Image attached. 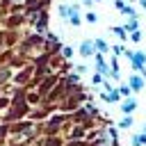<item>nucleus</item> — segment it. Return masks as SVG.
Listing matches in <instances>:
<instances>
[{
  "label": "nucleus",
  "instance_id": "obj_29",
  "mask_svg": "<svg viewBox=\"0 0 146 146\" xmlns=\"http://www.w3.org/2000/svg\"><path fill=\"white\" fill-rule=\"evenodd\" d=\"M9 132V125H0V141H2V137Z\"/></svg>",
  "mask_w": 146,
  "mask_h": 146
},
{
  "label": "nucleus",
  "instance_id": "obj_30",
  "mask_svg": "<svg viewBox=\"0 0 146 146\" xmlns=\"http://www.w3.org/2000/svg\"><path fill=\"white\" fill-rule=\"evenodd\" d=\"M94 2L96 0H80V5H84V7H94Z\"/></svg>",
  "mask_w": 146,
  "mask_h": 146
},
{
  "label": "nucleus",
  "instance_id": "obj_10",
  "mask_svg": "<svg viewBox=\"0 0 146 146\" xmlns=\"http://www.w3.org/2000/svg\"><path fill=\"white\" fill-rule=\"evenodd\" d=\"M135 107H137V98H132V96H128V98L121 103V112H123V114H130Z\"/></svg>",
  "mask_w": 146,
  "mask_h": 146
},
{
  "label": "nucleus",
  "instance_id": "obj_5",
  "mask_svg": "<svg viewBox=\"0 0 146 146\" xmlns=\"http://www.w3.org/2000/svg\"><path fill=\"white\" fill-rule=\"evenodd\" d=\"M57 82H59V75H55V73H48L46 78H41V82H39V96H46Z\"/></svg>",
  "mask_w": 146,
  "mask_h": 146
},
{
  "label": "nucleus",
  "instance_id": "obj_33",
  "mask_svg": "<svg viewBox=\"0 0 146 146\" xmlns=\"http://www.w3.org/2000/svg\"><path fill=\"white\" fill-rule=\"evenodd\" d=\"M144 135H146V123H144Z\"/></svg>",
  "mask_w": 146,
  "mask_h": 146
},
{
  "label": "nucleus",
  "instance_id": "obj_4",
  "mask_svg": "<svg viewBox=\"0 0 146 146\" xmlns=\"http://www.w3.org/2000/svg\"><path fill=\"white\" fill-rule=\"evenodd\" d=\"M114 9L119 14H123V16H128V18H139V11L132 5H128L125 0H114Z\"/></svg>",
  "mask_w": 146,
  "mask_h": 146
},
{
  "label": "nucleus",
  "instance_id": "obj_23",
  "mask_svg": "<svg viewBox=\"0 0 146 146\" xmlns=\"http://www.w3.org/2000/svg\"><path fill=\"white\" fill-rule=\"evenodd\" d=\"M110 50H112V55H114V57H119V55H123V50H125V48H123L121 43H116V46H112Z\"/></svg>",
  "mask_w": 146,
  "mask_h": 146
},
{
  "label": "nucleus",
  "instance_id": "obj_26",
  "mask_svg": "<svg viewBox=\"0 0 146 146\" xmlns=\"http://www.w3.org/2000/svg\"><path fill=\"white\" fill-rule=\"evenodd\" d=\"M46 146H62V139H55V137H48V139H46Z\"/></svg>",
  "mask_w": 146,
  "mask_h": 146
},
{
  "label": "nucleus",
  "instance_id": "obj_32",
  "mask_svg": "<svg viewBox=\"0 0 146 146\" xmlns=\"http://www.w3.org/2000/svg\"><path fill=\"white\" fill-rule=\"evenodd\" d=\"M125 2H128V5H135V2H139V0H125Z\"/></svg>",
  "mask_w": 146,
  "mask_h": 146
},
{
  "label": "nucleus",
  "instance_id": "obj_3",
  "mask_svg": "<svg viewBox=\"0 0 146 146\" xmlns=\"http://www.w3.org/2000/svg\"><path fill=\"white\" fill-rule=\"evenodd\" d=\"M48 23H50L48 9H41V11L36 14V18H34L32 27H34V32H39V34H46V32H48Z\"/></svg>",
  "mask_w": 146,
  "mask_h": 146
},
{
  "label": "nucleus",
  "instance_id": "obj_24",
  "mask_svg": "<svg viewBox=\"0 0 146 146\" xmlns=\"http://www.w3.org/2000/svg\"><path fill=\"white\" fill-rule=\"evenodd\" d=\"M9 78H11V68H2L0 71V82H7Z\"/></svg>",
  "mask_w": 146,
  "mask_h": 146
},
{
  "label": "nucleus",
  "instance_id": "obj_21",
  "mask_svg": "<svg viewBox=\"0 0 146 146\" xmlns=\"http://www.w3.org/2000/svg\"><path fill=\"white\" fill-rule=\"evenodd\" d=\"M130 125H132V116H130V114H125V116L119 121V128H130Z\"/></svg>",
  "mask_w": 146,
  "mask_h": 146
},
{
  "label": "nucleus",
  "instance_id": "obj_27",
  "mask_svg": "<svg viewBox=\"0 0 146 146\" xmlns=\"http://www.w3.org/2000/svg\"><path fill=\"white\" fill-rule=\"evenodd\" d=\"M9 105H11V100H9L7 96H5V98H0V110H5V107H9Z\"/></svg>",
  "mask_w": 146,
  "mask_h": 146
},
{
  "label": "nucleus",
  "instance_id": "obj_25",
  "mask_svg": "<svg viewBox=\"0 0 146 146\" xmlns=\"http://www.w3.org/2000/svg\"><path fill=\"white\" fill-rule=\"evenodd\" d=\"M103 80H105V75H100L98 71H96V73L91 75V82H94V84H103Z\"/></svg>",
  "mask_w": 146,
  "mask_h": 146
},
{
  "label": "nucleus",
  "instance_id": "obj_20",
  "mask_svg": "<svg viewBox=\"0 0 146 146\" xmlns=\"http://www.w3.org/2000/svg\"><path fill=\"white\" fill-rule=\"evenodd\" d=\"M146 144V135H132V146H144Z\"/></svg>",
  "mask_w": 146,
  "mask_h": 146
},
{
  "label": "nucleus",
  "instance_id": "obj_35",
  "mask_svg": "<svg viewBox=\"0 0 146 146\" xmlns=\"http://www.w3.org/2000/svg\"><path fill=\"white\" fill-rule=\"evenodd\" d=\"M96 146H103V144H96Z\"/></svg>",
  "mask_w": 146,
  "mask_h": 146
},
{
  "label": "nucleus",
  "instance_id": "obj_22",
  "mask_svg": "<svg viewBox=\"0 0 146 146\" xmlns=\"http://www.w3.org/2000/svg\"><path fill=\"white\" fill-rule=\"evenodd\" d=\"M119 94H121L123 98H128V96H132V89H130L128 84H121V87H119Z\"/></svg>",
  "mask_w": 146,
  "mask_h": 146
},
{
  "label": "nucleus",
  "instance_id": "obj_36",
  "mask_svg": "<svg viewBox=\"0 0 146 146\" xmlns=\"http://www.w3.org/2000/svg\"><path fill=\"white\" fill-rule=\"evenodd\" d=\"M144 64H146V62H144Z\"/></svg>",
  "mask_w": 146,
  "mask_h": 146
},
{
  "label": "nucleus",
  "instance_id": "obj_13",
  "mask_svg": "<svg viewBox=\"0 0 146 146\" xmlns=\"http://www.w3.org/2000/svg\"><path fill=\"white\" fill-rule=\"evenodd\" d=\"M112 34H116L121 41H128V32H125L123 25H114V27H112Z\"/></svg>",
  "mask_w": 146,
  "mask_h": 146
},
{
  "label": "nucleus",
  "instance_id": "obj_8",
  "mask_svg": "<svg viewBox=\"0 0 146 146\" xmlns=\"http://www.w3.org/2000/svg\"><path fill=\"white\" fill-rule=\"evenodd\" d=\"M128 87H130L132 91H141V89H144V78H141L139 73H132L130 80H128Z\"/></svg>",
  "mask_w": 146,
  "mask_h": 146
},
{
  "label": "nucleus",
  "instance_id": "obj_1",
  "mask_svg": "<svg viewBox=\"0 0 146 146\" xmlns=\"http://www.w3.org/2000/svg\"><path fill=\"white\" fill-rule=\"evenodd\" d=\"M46 43V34H39V32H32V34H25L21 39V50L23 52H30L34 48H41Z\"/></svg>",
  "mask_w": 146,
  "mask_h": 146
},
{
  "label": "nucleus",
  "instance_id": "obj_34",
  "mask_svg": "<svg viewBox=\"0 0 146 146\" xmlns=\"http://www.w3.org/2000/svg\"><path fill=\"white\" fill-rule=\"evenodd\" d=\"M0 94H2V87H0Z\"/></svg>",
  "mask_w": 146,
  "mask_h": 146
},
{
  "label": "nucleus",
  "instance_id": "obj_7",
  "mask_svg": "<svg viewBox=\"0 0 146 146\" xmlns=\"http://www.w3.org/2000/svg\"><path fill=\"white\" fill-rule=\"evenodd\" d=\"M32 73H34V64H30V66H25L18 75H16V82L18 84H27V80L32 78Z\"/></svg>",
  "mask_w": 146,
  "mask_h": 146
},
{
  "label": "nucleus",
  "instance_id": "obj_17",
  "mask_svg": "<svg viewBox=\"0 0 146 146\" xmlns=\"http://www.w3.org/2000/svg\"><path fill=\"white\" fill-rule=\"evenodd\" d=\"M59 55H62L64 59H71V57H73V48H71V46H64V43H62V48H59Z\"/></svg>",
  "mask_w": 146,
  "mask_h": 146
},
{
  "label": "nucleus",
  "instance_id": "obj_28",
  "mask_svg": "<svg viewBox=\"0 0 146 146\" xmlns=\"http://www.w3.org/2000/svg\"><path fill=\"white\" fill-rule=\"evenodd\" d=\"M68 146H89V144H87V141H80V139H71Z\"/></svg>",
  "mask_w": 146,
  "mask_h": 146
},
{
  "label": "nucleus",
  "instance_id": "obj_16",
  "mask_svg": "<svg viewBox=\"0 0 146 146\" xmlns=\"http://www.w3.org/2000/svg\"><path fill=\"white\" fill-rule=\"evenodd\" d=\"M84 130H87L84 125H75L73 132H71V139H82V137H84Z\"/></svg>",
  "mask_w": 146,
  "mask_h": 146
},
{
  "label": "nucleus",
  "instance_id": "obj_9",
  "mask_svg": "<svg viewBox=\"0 0 146 146\" xmlns=\"http://www.w3.org/2000/svg\"><path fill=\"white\" fill-rule=\"evenodd\" d=\"M57 14H59V18L68 21V16L73 14V5H71V2H62V5H57Z\"/></svg>",
  "mask_w": 146,
  "mask_h": 146
},
{
  "label": "nucleus",
  "instance_id": "obj_18",
  "mask_svg": "<svg viewBox=\"0 0 146 146\" xmlns=\"http://www.w3.org/2000/svg\"><path fill=\"white\" fill-rule=\"evenodd\" d=\"M84 21H87L89 25H96V23H98V14H96V11H87V14H84Z\"/></svg>",
  "mask_w": 146,
  "mask_h": 146
},
{
  "label": "nucleus",
  "instance_id": "obj_14",
  "mask_svg": "<svg viewBox=\"0 0 146 146\" xmlns=\"http://www.w3.org/2000/svg\"><path fill=\"white\" fill-rule=\"evenodd\" d=\"M11 57H14V48H5V50L0 52V64H7V62H11Z\"/></svg>",
  "mask_w": 146,
  "mask_h": 146
},
{
  "label": "nucleus",
  "instance_id": "obj_2",
  "mask_svg": "<svg viewBox=\"0 0 146 146\" xmlns=\"http://www.w3.org/2000/svg\"><path fill=\"white\" fill-rule=\"evenodd\" d=\"M5 27L2 30H21L23 25H27L25 14H5Z\"/></svg>",
  "mask_w": 146,
  "mask_h": 146
},
{
  "label": "nucleus",
  "instance_id": "obj_11",
  "mask_svg": "<svg viewBox=\"0 0 146 146\" xmlns=\"http://www.w3.org/2000/svg\"><path fill=\"white\" fill-rule=\"evenodd\" d=\"M94 48H96V52H110V46H107V41L105 39H94Z\"/></svg>",
  "mask_w": 146,
  "mask_h": 146
},
{
  "label": "nucleus",
  "instance_id": "obj_31",
  "mask_svg": "<svg viewBox=\"0 0 146 146\" xmlns=\"http://www.w3.org/2000/svg\"><path fill=\"white\" fill-rule=\"evenodd\" d=\"M137 5H139V7H141V9H144V11H146V0H139V2H137Z\"/></svg>",
  "mask_w": 146,
  "mask_h": 146
},
{
  "label": "nucleus",
  "instance_id": "obj_6",
  "mask_svg": "<svg viewBox=\"0 0 146 146\" xmlns=\"http://www.w3.org/2000/svg\"><path fill=\"white\" fill-rule=\"evenodd\" d=\"M78 52H80L82 57H94V55H96L94 41H82V43H80V48H78Z\"/></svg>",
  "mask_w": 146,
  "mask_h": 146
},
{
  "label": "nucleus",
  "instance_id": "obj_15",
  "mask_svg": "<svg viewBox=\"0 0 146 146\" xmlns=\"http://www.w3.org/2000/svg\"><path fill=\"white\" fill-rule=\"evenodd\" d=\"M48 59H50V55H48V52H41V55H36V57L32 59V64H34V66H41V64H48Z\"/></svg>",
  "mask_w": 146,
  "mask_h": 146
},
{
  "label": "nucleus",
  "instance_id": "obj_19",
  "mask_svg": "<svg viewBox=\"0 0 146 146\" xmlns=\"http://www.w3.org/2000/svg\"><path fill=\"white\" fill-rule=\"evenodd\" d=\"M128 41H132V43H139V41H141V30H135V32H130V34H128Z\"/></svg>",
  "mask_w": 146,
  "mask_h": 146
},
{
  "label": "nucleus",
  "instance_id": "obj_12",
  "mask_svg": "<svg viewBox=\"0 0 146 146\" xmlns=\"http://www.w3.org/2000/svg\"><path fill=\"white\" fill-rule=\"evenodd\" d=\"M123 27H125V32H128V34H130V32H135V30H139V18H128Z\"/></svg>",
  "mask_w": 146,
  "mask_h": 146
}]
</instances>
